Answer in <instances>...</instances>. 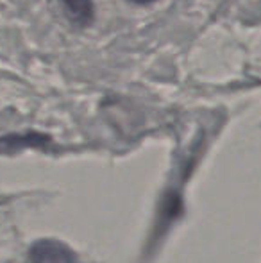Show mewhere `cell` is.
<instances>
[{
    "instance_id": "3957f363",
    "label": "cell",
    "mask_w": 261,
    "mask_h": 263,
    "mask_svg": "<svg viewBox=\"0 0 261 263\" xmlns=\"http://www.w3.org/2000/svg\"><path fill=\"white\" fill-rule=\"evenodd\" d=\"M49 136L39 135V133H25V135H9L0 138V153L6 151L22 149V147H42L49 142Z\"/></svg>"
},
{
    "instance_id": "7a4b0ae2",
    "label": "cell",
    "mask_w": 261,
    "mask_h": 263,
    "mask_svg": "<svg viewBox=\"0 0 261 263\" xmlns=\"http://www.w3.org/2000/svg\"><path fill=\"white\" fill-rule=\"evenodd\" d=\"M65 14L72 24L79 27H86L95 18V6L93 0H61Z\"/></svg>"
},
{
    "instance_id": "277c9868",
    "label": "cell",
    "mask_w": 261,
    "mask_h": 263,
    "mask_svg": "<svg viewBox=\"0 0 261 263\" xmlns=\"http://www.w3.org/2000/svg\"><path fill=\"white\" fill-rule=\"evenodd\" d=\"M132 4H138V6H149V4H154L157 2V0H129Z\"/></svg>"
},
{
    "instance_id": "6da1fadb",
    "label": "cell",
    "mask_w": 261,
    "mask_h": 263,
    "mask_svg": "<svg viewBox=\"0 0 261 263\" xmlns=\"http://www.w3.org/2000/svg\"><path fill=\"white\" fill-rule=\"evenodd\" d=\"M29 263H83L77 253L59 240H38L29 249Z\"/></svg>"
}]
</instances>
